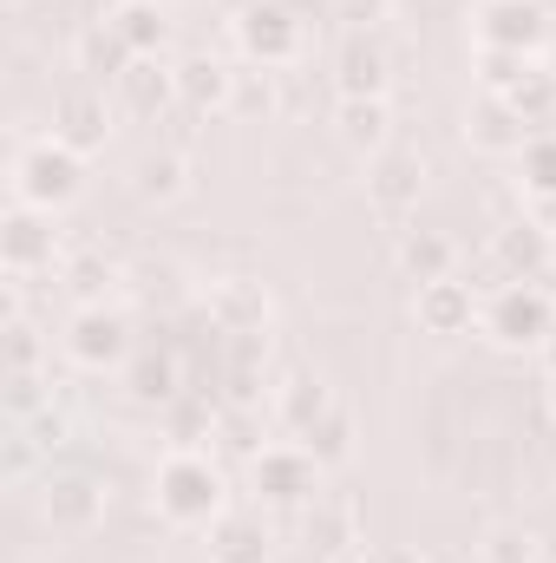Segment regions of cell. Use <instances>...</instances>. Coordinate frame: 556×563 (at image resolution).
Instances as JSON below:
<instances>
[{
  "label": "cell",
  "instance_id": "6da1fadb",
  "mask_svg": "<svg viewBox=\"0 0 556 563\" xmlns=\"http://www.w3.org/2000/svg\"><path fill=\"white\" fill-rule=\"evenodd\" d=\"M223 472L203 452H164V465L151 472V511L177 531H210L223 518Z\"/></svg>",
  "mask_w": 556,
  "mask_h": 563
},
{
  "label": "cell",
  "instance_id": "7a4b0ae2",
  "mask_svg": "<svg viewBox=\"0 0 556 563\" xmlns=\"http://www.w3.org/2000/svg\"><path fill=\"white\" fill-rule=\"evenodd\" d=\"M478 334L504 354H537L556 334V288L544 282H504L478 308Z\"/></svg>",
  "mask_w": 556,
  "mask_h": 563
},
{
  "label": "cell",
  "instance_id": "3957f363",
  "mask_svg": "<svg viewBox=\"0 0 556 563\" xmlns=\"http://www.w3.org/2000/svg\"><path fill=\"white\" fill-rule=\"evenodd\" d=\"M79 190H86V157L73 144H59L53 132L13 151V203L59 217L66 203H79Z\"/></svg>",
  "mask_w": 556,
  "mask_h": 563
},
{
  "label": "cell",
  "instance_id": "277c9868",
  "mask_svg": "<svg viewBox=\"0 0 556 563\" xmlns=\"http://www.w3.org/2000/svg\"><path fill=\"white\" fill-rule=\"evenodd\" d=\"M230 40L243 53V66H263V73H281L308 53V20L281 0H243L230 13Z\"/></svg>",
  "mask_w": 556,
  "mask_h": 563
},
{
  "label": "cell",
  "instance_id": "5b68a950",
  "mask_svg": "<svg viewBox=\"0 0 556 563\" xmlns=\"http://www.w3.org/2000/svg\"><path fill=\"white\" fill-rule=\"evenodd\" d=\"M321 459L301 445V439H281V445H263L256 459H249V492L263 498V505H276V511H308L314 498H321Z\"/></svg>",
  "mask_w": 556,
  "mask_h": 563
},
{
  "label": "cell",
  "instance_id": "8992f818",
  "mask_svg": "<svg viewBox=\"0 0 556 563\" xmlns=\"http://www.w3.org/2000/svg\"><path fill=\"white\" fill-rule=\"evenodd\" d=\"M471 40H478V53L537 59L551 40V7L544 0H471Z\"/></svg>",
  "mask_w": 556,
  "mask_h": 563
},
{
  "label": "cell",
  "instance_id": "52a82bcc",
  "mask_svg": "<svg viewBox=\"0 0 556 563\" xmlns=\"http://www.w3.org/2000/svg\"><path fill=\"white\" fill-rule=\"evenodd\" d=\"M40 525L59 531V538L99 531L105 525V478H92L79 465H59V472L46 465V478H40Z\"/></svg>",
  "mask_w": 556,
  "mask_h": 563
},
{
  "label": "cell",
  "instance_id": "ba28073f",
  "mask_svg": "<svg viewBox=\"0 0 556 563\" xmlns=\"http://www.w3.org/2000/svg\"><path fill=\"white\" fill-rule=\"evenodd\" d=\"M138 347H132V321L105 301V308H73V321H66V361L73 367H86V374H112V367H125Z\"/></svg>",
  "mask_w": 556,
  "mask_h": 563
},
{
  "label": "cell",
  "instance_id": "9c48e42d",
  "mask_svg": "<svg viewBox=\"0 0 556 563\" xmlns=\"http://www.w3.org/2000/svg\"><path fill=\"white\" fill-rule=\"evenodd\" d=\"M203 314H210L216 334L249 341V334H269V321H276V295H269V282H256V276H216L210 282V295H203Z\"/></svg>",
  "mask_w": 556,
  "mask_h": 563
},
{
  "label": "cell",
  "instance_id": "30bf717a",
  "mask_svg": "<svg viewBox=\"0 0 556 563\" xmlns=\"http://www.w3.org/2000/svg\"><path fill=\"white\" fill-rule=\"evenodd\" d=\"M485 269L504 282H544L556 269V236L551 230H537L531 217H518V223H498L491 230V243H485Z\"/></svg>",
  "mask_w": 556,
  "mask_h": 563
},
{
  "label": "cell",
  "instance_id": "8fae6325",
  "mask_svg": "<svg viewBox=\"0 0 556 563\" xmlns=\"http://www.w3.org/2000/svg\"><path fill=\"white\" fill-rule=\"evenodd\" d=\"M0 263H7V276H20V282H33L40 269L53 276V269L66 263L53 217H46V210L13 203V210H7V223H0Z\"/></svg>",
  "mask_w": 556,
  "mask_h": 563
},
{
  "label": "cell",
  "instance_id": "7c38bea8",
  "mask_svg": "<svg viewBox=\"0 0 556 563\" xmlns=\"http://www.w3.org/2000/svg\"><path fill=\"white\" fill-rule=\"evenodd\" d=\"M419 197H425V157L419 151L387 144L380 157H367V203H374V217L407 223L419 210Z\"/></svg>",
  "mask_w": 556,
  "mask_h": 563
},
{
  "label": "cell",
  "instance_id": "4fadbf2b",
  "mask_svg": "<svg viewBox=\"0 0 556 563\" xmlns=\"http://www.w3.org/2000/svg\"><path fill=\"white\" fill-rule=\"evenodd\" d=\"M334 92L341 99H387L393 92V53L380 33H341L334 46Z\"/></svg>",
  "mask_w": 556,
  "mask_h": 563
},
{
  "label": "cell",
  "instance_id": "5bb4252c",
  "mask_svg": "<svg viewBox=\"0 0 556 563\" xmlns=\"http://www.w3.org/2000/svg\"><path fill=\"white\" fill-rule=\"evenodd\" d=\"M301 544H308V558L321 563H341V558H360V505L354 498H341V492H321L308 511H301Z\"/></svg>",
  "mask_w": 556,
  "mask_h": 563
},
{
  "label": "cell",
  "instance_id": "9a60e30c",
  "mask_svg": "<svg viewBox=\"0 0 556 563\" xmlns=\"http://www.w3.org/2000/svg\"><path fill=\"white\" fill-rule=\"evenodd\" d=\"M478 288L471 282H458V276H445V282H419L413 288V321H419V334H432V341H452V334H471L478 328Z\"/></svg>",
  "mask_w": 556,
  "mask_h": 563
},
{
  "label": "cell",
  "instance_id": "2e32d148",
  "mask_svg": "<svg viewBox=\"0 0 556 563\" xmlns=\"http://www.w3.org/2000/svg\"><path fill=\"white\" fill-rule=\"evenodd\" d=\"M53 139L73 144L79 157L105 151V139H112V106H105L92 86H79V92H59V99H53Z\"/></svg>",
  "mask_w": 556,
  "mask_h": 563
},
{
  "label": "cell",
  "instance_id": "e0dca14e",
  "mask_svg": "<svg viewBox=\"0 0 556 563\" xmlns=\"http://www.w3.org/2000/svg\"><path fill=\"white\" fill-rule=\"evenodd\" d=\"M203 551H210V563H276V531L256 511H223L203 531Z\"/></svg>",
  "mask_w": 556,
  "mask_h": 563
},
{
  "label": "cell",
  "instance_id": "ac0fdd59",
  "mask_svg": "<svg viewBox=\"0 0 556 563\" xmlns=\"http://www.w3.org/2000/svg\"><path fill=\"white\" fill-rule=\"evenodd\" d=\"M230 99H236V66H223L216 53L177 59V106H184V112L210 119V112H230Z\"/></svg>",
  "mask_w": 556,
  "mask_h": 563
},
{
  "label": "cell",
  "instance_id": "d6986e66",
  "mask_svg": "<svg viewBox=\"0 0 556 563\" xmlns=\"http://www.w3.org/2000/svg\"><path fill=\"white\" fill-rule=\"evenodd\" d=\"M112 92H119V106H125L132 119H157V125H164L170 106H177V66H170V59H132Z\"/></svg>",
  "mask_w": 556,
  "mask_h": 563
},
{
  "label": "cell",
  "instance_id": "ffe728a7",
  "mask_svg": "<svg viewBox=\"0 0 556 563\" xmlns=\"http://www.w3.org/2000/svg\"><path fill=\"white\" fill-rule=\"evenodd\" d=\"M190 184H197L190 151L157 144V151H144L132 164V197H144V203H177V197H190Z\"/></svg>",
  "mask_w": 556,
  "mask_h": 563
},
{
  "label": "cell",
  "instance_id": "44dd1931",
  "mask_svg": "<svg viewBox=\"0 0 556 563\" xmlns=\"http://www.w3.org/2000/svg\"><path fill=\"white\" fill-rule=\"evenodd\" d=\"M334 132L347 151L380 157L393 144V99H334Z\"/></svg>",
  "mask_w": 556,
  "mask_h": 563
},
{
  "label": "cell",
  "instance_id": "7402d4cb",
  "mask_svg": "<svg viewBox=\"0 0 556 563\" xmlns=\"http://www.w3.org/2000/svg\"><path fill=\"white\" fill-rule=\"evenodd\" d=\"M393 263H400V276L413 282V288L419 282H445V276H458V243L445 230H400Z\"/></svg>",
  "mask_w": 556,
  "mask_h": 563
},
{
  "label": "cell",
  "instance_id": "603a6c76",
  "mask_svg": "<svg viewBox=\"0 0 556 563\" xmlns=\"http://www.w3.org/2000/svg\"><path fill=\"white\" fill-rule=\"evenodd\" d=\"M105 20H112V33L125 40L132 59H164V46H170V13H164L157 0H119Z\"/></svg>",
  "mask_w": 556,
  "mask_h": 563
},
{
  "label": "cell",
  "instance_id": "cb8c5ba5",
  "mask_svg": "<svg viewBox=\"0 0 556 563\" xmlns=\"http://www.w3.org/2000/svg\"><path fill=\"white\" fill-rule=\"evenodd\" d=\"M59 282H66V295H73L79 308H105V295L125 282V263H119V256H105V250H66Z\"/></svg>",
  "mask_w": 556,
  "mask_h": 563
},
{
  "label": "cell",
  "instance_id": "d4e9b609",
  "mask_svg": "<svg viewBox=\"0 0 556 563\" xmlns=\"http://www.w3.org/2000/svg\"><path fill=\"white\" fill-rule=\"evenodd\" d=\"M125 387H132L138 407H170L184 394V361L170 347H144V354L125 361Z\"/></svg>",
  "mask_w": 556,
  "mask_h": 563
},
{
  "label": "cell",
  "instance_id": "484cf974",
  "mask_svg": "<svg viewBox=\"0 0 556 563\" xmlns=\"http://www.w3.org/2000/svg\"><path fill=\"white\" fill-rule=\"evenodd\" d=\"M334 407H341V400H334V387H327L321 374H288V380L276 387V420L288 426L294 439H301L314 420H327Z\"/></svg>",
  "mask_w": 556,
  "mask_h": 563
},
{
  "label": "cell",
  "instance_id": "4316f807",
  "mask_svg": "<svg viewBox=\"0 0 556 563\" xmlns=\"http://www.w3.org/2000/svg\"><path fill=\"white\" fill-rule=\"evenodd\" d=\"M465 139L478 144V151H491V157H518V151L531 144V125H524L504 99H485V106H478V119L465 125Z\"/></svg>",
  "mask_w": 556,
  "mask_h": 563
},
{
  "label": "cell",
  "instance_id": "83f0119b",
  "mask_svg": "<svg viewBox=\"0 0 556 563\" xmlns=\"http://www.w3.org/2000/svg\"><path fill=\"white\" fill-rule=\"evenodd\" d=\"M125 66H132V53H125V40L112 33V20H99V26H86L79 33V73L86 79H125Z\"/></svg>",
  "mask_w": 556,
  "mask_h": 563
},
{
  "label": "cell",
  "instance_id": "f1b7e54d",
  "mask_svg": "<svg viewBox=\"0 0 556 563\" xmlns=\"http://www.w3.org/2000/svg\"><path fill=\"white\" fill-rule=\"evenodd\" d=\"M518 190L556 197V132H531V144L518 151Z\"/></svg>",
  "mask_w": 556,
  "mask_h": 563
},
{
  "label": "cell",
  "instance_id": "f546056e",
  "mask_svg": "<svg viewBox=\"0 0 556 563\" xmlns=\"http://www.w3.org/2000/svg\"><path fill=\"white\" fill-rule=\"evenodd\" d=\"M301 445H308L321 465H347V459H354V413H347V407H334L327 420H314L308 432H301Z\"/></svg>",
  "mask_w": 556,
  "mask_h": 563
},
{
  "label": "cell",
  "instance_id": "4dcf8cb0",
  "mask_svg": "<svg viewBox=\"0 0 556 563\" xmlns=\"http://www.w3.org/2000/svg\"><path fill=\"white\" fill-rule=\"evenodd\" d=\"M478 551H485V563H544V538L524 525H491Z\"/></svg>",
  "mask_w": 556,
  "mask_h": 563
},
{
  "label": "cell",
  "instance_id": "1f68e13d",
  "mask_svg": "<svg viewBox=\"0 0 556 563\" xmlns=\"http://www.w3.org/2000/svg\"><path fill=\"white\" fill-rule=\"evenodd\" d=\"M504 106H511L524 125H556V73H544V66H537V73H531V79H524Z\"/></svg>",
  "mask_w": 556,
  "mask_h": 563
},
{
  "label": "cell",
  "instance_id": "d6a6232c",
  "mask_svg": "<svg viewBox=\"0 0 556 563\" xmlns=\"http://www.w3.org/2000/svg\"><path fill=\"white\" fill-rule=\"evenodd\" d=\"M230 112H236V119H269V112H276V73L243 66V73H236V99H230Z\"/></svg>",
  "mask_w": 556,
  "mask_h": 563
},
{
  "label": "cell",
  "instance_id": "836d02e7",
  "mask_svg": "<svg viewBox=\"0 0 556 563\" xmlns=\"http://www.w3.org/2000/svg\"><path fill=\"white\" fill-rule=\"evenodd\" d=\"M13 426L33 439V452H40V459H53V452H66V445H73V413H66L59 400H53L46 413H33V420H13Z\"/></svg>",
  "mask_w": 556,
  "mask_h": 563
},
{
  "label": "cell",
  "instance_id": "e575fe53",
  "mask_svg": "<svg viewBox=\"0 0 556 563\" xmlns=\"http://www.w3.org/2000/svg\"><path fill=\"white\" fill-rule=\"evenodd\" d=\"M7 374H46V341L26 314L7 321Z\"/></svg>",
  "mask_w": 556,
  "mask_h": 563
},
{
  "label": "cell",
  "instance_id": "d590c367",
  "mask_svg": "<svg viewBox=\"0 0 556 563\" xmlns=\"http://www.w3.org/2000/svg\"><path fill=\"white\" fill-rule=\"evenodd\" d=\"M53 407V374H7V413L13 420H33Z\"/></svg>",
  "mask_w": 556,
  "mask_h": 563
},
{
  "label": "cell",
  "instance_id": "8d00e7d4",
  "mask_svg": "<svg viewBox=\"0 0 556 563\" xmlns=\"http://www.w3.org/2000/svg\"><path fill=\"white\" fill-rule=\"evenodd\" d=\"M334 20L347 33H380V20H393V0H334Z\"/></svg>",
  "mask_w": 556,
  "mask_h": 563
},
{
  "label": "cell",
  "instance_id": "74e56055",
  "mask_svg": "<svg viewBox=\"0 0 556 563\" xmlns=\"http://www.w3.org/2000/svg\"><path fill=\"white\" fill-rule=\"evenodd\" d=\"M125 282L138 288L144 301H170V295H177V269H170V263H144V269H125Z\"/></svg>",
  "mask_w": 556,
  "mask_h": 563
},
{
  "label": "cell",
  "instance_id": "f35d334b",
  "mask_svg": "<svg viewBox=\"0 0 556 563\" xmlns=\"http://www.w3.org/2000/svg\"><path fill=\"white\" fill-rule=\"evenodd\" d=\"M256 400H263V361L236 354V367H230V407H256Z\"/></svg>",
  "mask_w": 556,
  "mask_h": 563
},
{
  "label": "cell",
  "instance_id": "ab89813d",
  "mask_svg": "<svg viewBox=\"0 0 556 563\" xmlns=\"http://www.w3.org/2000/svg\"><path fill=\"white\" fill-rule=\"evenodd\" d=\"M203 432H216V420H210L203 407H184L177 426H170V452H197V445H203Z\"/></svg>",
  "mask_w": 556,
  "mask_h": 563
},
{
  "label": "cell",
  "instance_id": "60d3db41",
  "mask_svg": "<svg viewBox=\"0 0 556 563\" xmlns=\"http://www.w3.org/2000/svg\"><path fill=\"white\" fill-rule=\"evenodd\" d=\"M354 563H425L413 544H360V558Z\"/></svg>",
  "mask_w": 556,
  "mask_h": 563
},
{
  "label": "cell",
  "instance_id": "b9f144b4",
  "mask_svg": "<svg viewBox=\"0 0 556 563\" xmlns=\"http://www.w3.org/2000/svg\"><path fill=\"white\" fill-rule=\"evenodd\" d=\"M537 354H544V380H556V334L544 341V347H537Z\"/></svg>",
  "mask_w": 556,
  "mask_h": 563
},
{
  "label": "cell",
  "instance_id": "7bdbcfd3",
  "mask_svg": "<svg viewBox=\"0 0 556 563\" xmlns=\"http://www.w3.org/2000/svg\"><path fill=\"white\" fill-rule=\"evenodd\" d=\"M544 413H551V426H556V380H551V394H544Z\"/></svg>",
  "mask_w": 556,
  "mask_h": 563
},
{
  "label": "cell",
  "instance_id": "ee69618b",
  "mask_svg": "<svg viewBox=\"0 0 556 563\" xmlns=\"http://www.w3.org/2000/svg\"><path fill=\"white\" fill-rule=\"evenodd\" d=\"M544 563H556V531H551V538H544Z\"/></svg>",
  "mask_w": 556,
  "mask_h": 563
}]
</instances>
